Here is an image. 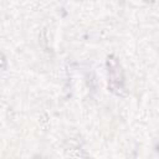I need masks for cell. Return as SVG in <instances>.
Segmentation results:
<instances>
[{
    "label": "cell",
    "mask_w": 159,
    "mask_h": 159,
    "mask_svg": "<svg viewBox=\"0 0 159 159\" xmlns=\"http://www.w3.org/2000/svg\"><path fill=\"white\" fill-rule=\"evenodd\" d=\"M106 66L108 70V88L119 96L125 94V88H124V76H123V71L120 67L119 61L117 60L116 56L109 55L106 60Z\"/></svg>",
    "instance_id": "cell-1"
},
{
    "label": "cell",
    "mask_w": 159,
    "mask_h": 159,
    "mask_svg": "<svg viewBox=\"0 0 159 159\" xmlns=\"http://www.w3.org/2000/svg\"><path fill=\"white\" fill-rule=\"evenodd\" d=\"M40 125L43 128V130H46L47 128H48V125H50V120H48V116H47V113H42L41 116H40Z\"/></svg>",
    "instance_id": "cell-2"
},
{
    "label": "cell",
    "mask_w": 159,
    "mask_h": 159,
    "mask_svg": "<svg viewBox=\"0 0 159 159\" xmlns=\"http://www.w3.org/2000/svg\"><path fill=\"white\" fill-rule=\"evenodd\" d=\"M6 67V57L4 56V53L0 52V68H5Z\"/></svg>",
    "instance_id": "cell-3"
},
{
    "label": "cell",
    "mask_w": 159,
    "mask_h": 159,
    "mask_svg": "<svg viewBox=\"0 0 159 159\" xmlns=\"http://www.w3.org/2000/svg\"><path fill=\"white\" fill-rule=\"evenodd\" d=\"M32 159H46V158H43V157H41V155H35Z\"/></svg>",
    "instance_id": "cell-4"
}]
</instances>
